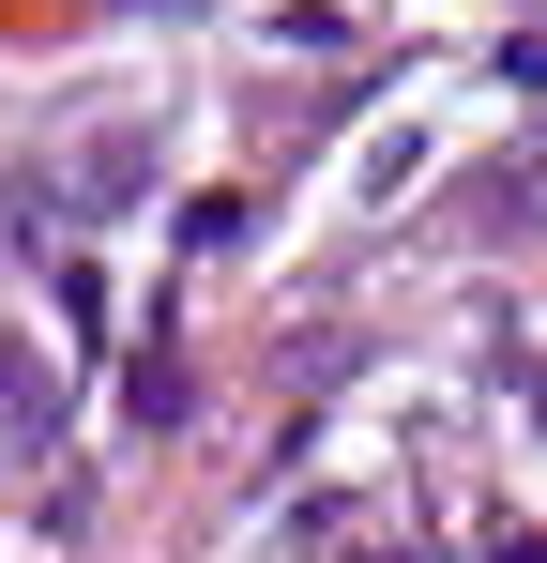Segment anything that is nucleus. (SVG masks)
I'll return each mask as SVG.
<instances>
[{"label":"nucleus","mask_w":547,"mask_h":563,"mask_svg":"<svg viewBox=\"0 0 547 563\" xmlns=\"http://www.w3.org/2000/svg\"><path fill=\"white\" fill-rule=\"evenodd\" d=\"M46 442H62V396H46V366L0 351V457H46Z\"/></svg>","instance_id":"nucleus-1"}]
</instances>
